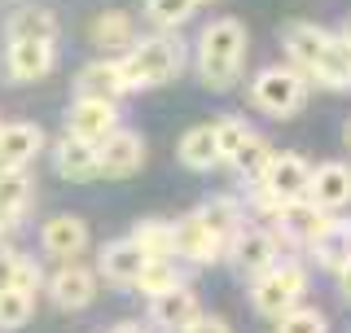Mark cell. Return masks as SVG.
<instances>
[{
	"label": "cell",
	"mask_w": 351,
	"mask_h": 333,
	"mask_svg": "<svg viewBox=\"0 0 351 333\" xmlns=\"http://www.w3.org/2000/svg\"><path fill=\"white\" fill-rule=\"evenodd\" d=\"M259 188L268 197H277V202L307 197V188H312V166H307L299 153H272V162H268V171H263Z\"/></svg>",
	"instance_id": "7"
},
{
	"label": "cell",
	"mask_w": 351,
	"mask_h": 333,
	"mask_svg": "<svg viewBox=\"0 0 351 333\" xmlns=\"http://www.w3.org/2000/svg\"><path fill=\"white\" fill-rule=\"evenodd\" d=\"M277 224H281L285 237L312 246V241L321 237V232L334 224V219H329V210H321L312 197H290V202H281V210H277Z\"/></svg>",
	"instance_id": "11"
},
{
	"label": "cell",
	"mask_w": 351,
	"mask_h": 333,
	"mask_svg": "<svg viewBox=\"0 0 351 333\" xmlns=\"http://www.w3.org/2000/svg\"><path fill=\"white\" fill-rule=\"evenodd\" d=\"M0 290L36 294L40 290V268L31 259H22V254H14V250H0Z\"/></svg>",
	"instance_id": "28"
},
{
	"label": "cell",
	"mask_w": 351,
	"mask_h": 333,
	"mask_svg": "<svg viewBox=\"0 0 351 333\" xmlns=\"http://www.w3.org/2000/svg\"><path fill=\"white\" fill-rule=\"evenodd\" d=\"M233 171L241 175V180H263V171H268V162H272V145L263 136H255V132H250V140L246 145H241L233 158Z\"/></svg>",
	"instance_id": "30"
},
{
	"label": "cell",
	"mask_w": 351,
	"mask_h": 333,
	"mask_svg": "<svg viewBox=\"0 0 351 333\" xmlns=\"http://www.w3.org/2000/svg\"><path fill=\"white\" fill-rule=\"evenodd\" d=\"M75 92L80 97H101V101H119L128 88V75H123V62L114 58H101V62H88L80 71V79H75Z\"/></svg>",
	"instance_id": "14"
},
{
	"label": "cell",
	"mask_w": 351,
	"mask_h": 333,
	"mask_svg": "<svg viewBox=\"0 0 351 333\" xmlns=\"http://www.w3.org/2000/svg\"><path fill=\"white\" fill-rule=\"evenodd\" d=\"M193 9H197L193 0H145V14L158 27H184L193 18Z\"/></svg>",
	"instance_id": "33"
},
{
	"label": "cell",
	"mask_w": 351,
	"mask_h": 333,
	"mask_svg": "<svg viewBox=\"0 0 351 333\" xmlns=\"http://www.w3.org/2000/svg\"><path fill=\"white\" fill-rule=\"evenodd\" d=\"M277 333H329V325L316 307H290L285 316H277Z\"/></svg>",
	"instance_id": "34"
},
{
	"label": "cell",
	"mask_w": 351,
	"mask_h": 333,
	"mask_svg": "<svg viewBox=\"0 0 351 333\" xmlns=\"http://www.w3.org/2000/svg\"><path fill=\"white\" fill-rule=\"evenodd\" d=\"M184 333H233V329H228V320H219V316H197Z\"/></svg>",
	"instance_id": "36"
},
{
	"label": "cell",
	"mask_w": 351,
	"mask_h": 333,
	"mask_svg": "<svg viewBox=\"0 0 351 333\" xmlns=\"http://www.w3.org/2000/svg\"><path fill=\"white\" fill-rule=\"evenodd\" d=\"M250 101L272 119H290L307 106V75L294 66H263L250 84Z\"/></svg>",
	"instance_id": "3"
},
{
	"label": "cell",
	"mask_w": 351,
	"mask_h": 333,
	"mask_svg": "<svg viewBox=\"0 0 351 333\" xmlns=\"http://www.w3.org/2000/svg\"><path fill=\"white\" fill-rule=\"evenodd\" d=\"M176 285H184V281H180V272H176L171 259H145V268L136 276V290L145 298H158V294L176 290Z\"/></svg>",
	"instance_id": "31"
},
{
	"label": "cell",
	"mask_w": 351,
	"mask_h": 333,
	"mask_svg": "<svg viewBox=\"0 0 351 333\" xmlns=\"http://www.w3.org/2000/svg\"><path fill=\"white\" fill-rule=\"evenodd\" d=\"M141 166H145V140H141L136 132L114 127L101 145H97V171H101L106 180H128Z\"/></svg>",
	"instance_id": "5"
},
{
	"label": "cell",
	"mask_w": 351,
	"mask_h": 333,
	"mask_svg": "<svg viewBox=\"0 0 351 333\" xmlns=\"http://www.w3.org/2000/svg\"><path fill=\"white\" fill-rule=\"evenodd\" d=\"M36 312V294H22V290H0V329H22Z\"/></svg>",
	"instance_id": "32"
},
{
	"label": "cell",
	"mask_w": 351,
	"mask_h": 333,
	"mask_svg": "<svg viewBox=\"0 0 351 333\" xmlns=\"http://www.w3.org/2000/svg\"><path fill=\"white\" fill-rule=\"evenodd\" d=\"M132 241L145 250V259H171L176 254V224H167V219H141L132 228Z\"/></svg>",
	"instance_id": "27"
},
{
	"label": "cell",
	"mask_w": 351,
	"mask_h": 333,
	"mask_svg": "<svg viewBox=\"0 0 351 333\" xmlns=\"http://www.w3.org/2000/svg\"><path fill=\"white\" fill-rule=\"evenodd\" d=\"M347 145H351V123H347Z\"/></svg>",
	"instance_id": "40"
},
{
	"label": "cell",
	"mask_w": 351,
	"mask_h": 333,
	"mask_svg": "<svg viewBox=\"0 0 351 333\" xmlns=\"http://www.w3.org/2000/svg\"><path fill=\"white\" fill-rule=\"evenodd\" d=\"M307 197H312L321 210H343V206H351V166H343V162H321L312 171V188H307Z\"/></svg>",
	"instance_id": "17"
},
{
	"label": "cell",
	"mask_w": 351,
	"mask_h": 333,
	"mask_svg": "<svg viewBox=\"0 0 351 333\" xmlns=\"http://www.w3.org/2000/svg\"><path fill=\"white\" fill-rule=\"evenodd\" d=\"M119 62H123L128 88H162L184 71V49L171 36H149V40H136Z\"/></svg>",
	"instance_id": "2"
},
{
	"label": "cell",
	"mask_w": 351,
	"mask_h": 333,
	"mask_svg": "<svg viewBox=\"0 0 351 333\" xmlns=\"http://www.w3.org/2000/svg\"><path fill=\"white\" fill-rule=\"evenodd\" d=\"M312 79H321L325 88H334V92L351 88V44L343 36H329L321 62L312 66Z\"/></svg>",
	"instance_id": "22"
},
{
	"label": "cell",
	"mask_w": 351,
	"mask_h": 333,
	"mask_svg": "<svg viewBox=\"0 0 351 333\" xmlns=\"http://www.w3.org/2000/svg\"><path fill=\"white\" fill-rule=\"evenodd\" d=\"M338 285H343V294L351 298V263H347V268H343V272H338Z\"/></svg>",
	"instance_id": "37"
},
{
	"label": "cell",
	"mask_w": 351,
	"mask_h": 333,
	"mask_svg": "<svg viewBox=\"0 0 351 333\" xmlns=\"http://www.w3.org/2000/svg\"><path fill=\"white\" fill-rule=\"evenodd\" d=\"M53 166H58V175L62 180H93V175H101L97 171V145H88V140L80 136H66L58 140V149H53Z\"/></svg>",
	"instance_id": "20"
},
{
	"label": "cell",
	"mask_w": 351,
	"mask_h": 333,
	"mask_svg": "<svg viewBox=\"0 0 351 333\" xmlns=\"http://www.w3.org/2000/svg\"><path fill=\"white\" fill-rule=\"evenodd\" d=\"M180 162L189 166V171H211L219 166V145H215V123H202V127H189L180 136Z\"/></svg>",
	"instance_id": "23"
},
{
	"label": "cell",
	"mask_w": 351,
	"mask_h": 333,
	"mask_svg": "<svg viewBox=\"0 0 351 333\" xmlns=\"http://www.w3.org/2000/svg\"><path fill=\"white\" fill-rule=\"evenodd\" d=\"M40 246L53 254V259H80V254L88 250V224L80 215H53L49 224H44L40 232Z\"/></svg>",
	"instance_id": "15"
},
{
	"label": "cell",
	"mask_w": 351,
	"mask_h": 333,
	"mask_svg": "<svg viewBox=\"0 0 351 333\" xmlns=\"http://www.w3.org/2000/svg\"><path fill=\"white\" fill-rule=\"evenodd\" d=\"M224 250H228V241L219 237V232L206 228L197 210L176 224V254H180V259H189V263H215Z\"/></svg>",
	"instance_id": "10"
},
{
	"label": "cell",
	"mask_w": 351,
	"mask_h": 333,
	"mask_svg": "<svg viewBox=\"0 0 351 333\" xmlns=\"http://www.w3.org/2000/svg\"><path fill=\"white\" fill-rule=\"evenodd\" d=\"M197 215H202V224L211 232H219L224 241H233L241 232V206L233 202V197H211V202L197 206Z\"/></svg>",
	"instance_id": "29"
},
{
	"label": "cell",
	"mask_w": 351,
	"mask_h": 333,
	"mask_svg": "<svg viewBox=\"0 0 351 333\" xmlns=\"http://www.w3.org/2000/svg\"><path fill=\"white\" fill-rule=\"evenodd\" d=\"M0 127H5V123H0Z\"/></svg>",
	"instance_id": "42"
},
{
	"label": "cell",
	"mask_w": 351,
	"mask_h": 333,
	"mask_svg": "<svg viewBox=\"0 0 351 333\" xmlns=\"http://www.w3.org/2000/svg\"><path fill=\"white\" fill-rule=\"evenodd\" d=\"M5 36L9 40H44V44H53L58 40V18H53V9H44V5H27V9H18V14L9 18Z\"/></svg>",
	"instance_id": "24"
},
{
	"label": "cell",
	"mask_w": 351,
	"mask_h": 333,
	"mask_svg": "<svg viewBox=\"0 0 351 333\" xmlns=\"http://www.w3.org/2000/svg\"><path fill=\"white\" fill-rule=\"evenodd\" d=\"M88 36H93L97 49H132L136 44V31H132V18L123 9H106V14L93 18V27H88Z\"/></svg>",
	"instance_id": "26"
},
{
	"label": "cell",
	"mask_w": 351,
	"mask_h": 333,
	"mask_svg": "<svg viewBox=\"0 0 351 333\" xmlns=\"http://www.w3.org/2000/svg\"><path fill=\"white\" fill-rule=\"evenodd\" d=\"M193 5H211V0H193Z\"/></svg>",
	"instance_id": "41"
},
{
	"label": "cell",
	"mask_w": 351,
	"mask_h": 333,
	"mask_svg": "<svg viewBox=\"0 0 351 333\" xmlns=\"http://www.w3.org/2000/svg\"><path fill=\"white\" fill-rule=\"evenodd\" d=\"M149 316H154V325H158V329L184 333V329H189L197 316H202V307H197V294L189 290V285H176V290H167V294H158V298H154Z\"/></svg>",
	"instance_id": "16"
},
{
	"label": "cell",
	"mask_w": 351,
	"mask_h": 333,
	"mask_svg": "<svg viewBox=\"0 0 351 333\" xmlns=\"http://www.w3.org/2000/svg\"><path fill=\"white\" fill-rule=\"evenodd\" d=\"M246 140H250L246 119H233V114H228V119H219V123H215V145H219V158H224V162L233 158Z\"/></svg>",
	"instance_id": "35"
},
{
	"label": "cell",
	"mask_w": 351,
	"mask_h": 333,
	"mask_svg": "<svg viewBox=\"0 0 351 333\" xmlns=\"http://www.w3.org/2000/svg\"><path fill=\"white\" fill-rule=\"evenodd\" d=\"M110 333H145V329H141V325H132V320H123V325H114Z\"/></svg>",
	"instance_id": "38"
},
{
	"label": "cell",
	"mask_w": 351,
	"mask_h": 333,
	"mask_svg": "<svg viewBox=\"0 0 351 333\" xmlns=\"http://www.w3.org/2000/svg\"><path fill=\"white\" fill-rule=\"evenodd\" d=\"M228 254H233V263L241 272L259 276L277 263V237H272L268 228H241L237 237L228 241Z\"/></svg>",
	"instance_id": "12"
},
{
	"label": "cell",
	"mask_w": 351,
	"mask_h": 333,
	"mask_svg": "<svg viewBox=\"0 0 351 333\" xmlns=\"http://www.w3.org/2000/svg\"><path fill=\"white\" fill-rule=\"evenodd\" d=\"M281 44H285V53H290L294 71L312 75V66L321 62V53L329 44V31H321L316 22H290V27L281 31Z\"/></svg>",
	"instance_id": "18"
},
{
	"label": "cell",
	"mask_w": 351,
	"mask_h": 333,
	"mask_svg": "<svg viewBox=\"0 0 351 333\" xmlns=\"http://www.w3.org/2000/svg\"><path fill=\"white\" fill-rule=\"evenodd\" d=\"M49 294L62 312H84L88 303L97 298V272L84 268V263H62L49 281Z\"/></svg>",
	"instance_id": "9"
},
{
	"label": "cell",
	"mask_w": 351,
	"mask_h": 333,
	"mask_svg": "<svg viewBox=\"0 0 351 333\" xmlns=\"http://www.w3.org/2000/svg\"><path fill=\"white\" fill-rule=\"evenodd\" d=\"M312 254L325 272H343L351 263V219H334V224L312 241Z\"/></svg>",
	"instance_id": "21"
},
{
	"label": "cell",
	"mask_w": 351,
	"mask_h": 333,
	"mask_svg": "<svg viewBox=\"0 0 351 333\" xmlns=\"http://www.w3.org/2000/svg\"><path fill=\"white\" fill-rule=\"evenodd\" d=\"M44 149V132L36 123H5L0 127V171H27Z\"/></svg>",
	"instance_id": "13"
},
{
	"label": "cell",
	"mask_w": 351,
	"mask_h": 333,
	"mask_svg": "<svg viewBox=\"0 0 351 333\" xmlns=\"http://www.w3.org/2000/svg\"><path fill=\"white\" fill-rule=\"evenodd\" d=\"M58 66V53H53V44L44 40H9L5 49V75L14 84H36L44 75Z\"/></svg>",
	"instance_id": "8"
},
{
	"label": "cell",
	"mask_w": 351,
	"mask_h": 333,
	"mask_svg": "<svg viewBox=\"0 0 351 333\" xmlns=\"http://www.w3.org/2000/svg\"><path fill=\"white\" fill-rule=\"evenodd\" d=\"M31 202L27 171H0V228H18Z\"/></svg>",
	"instance_id": "25"
},
{
	"label": "cell",
	"mask_w": 351,
	"mask_h": 333,
	"mask_svg": "<svg viewBox=\"0 0 351 333\" xmlns=\"http://www.w3.org/2000/svg\"><path fill=\"white\" fill-rule=\"evenodd\" d=\"M141 268H145V250H141L132 237H128V241H110V246H101L97 272H101L110 285H136Z\"/></svg>",
	"instance_id": "19"
},
{
	"label": "cell",
	"mask_w": 351,
	"mask_h": 333,
	"mask_svg": "<svg viewBox=\"0 0 351 333\" xmlns=\"http://www.w3.org/2000/svg\"><path fill=\"white\" fill-rule=\"evenodd\" d=\"M307 290V272L299 268V263H272L268 272L255 276V290H250V298H255V312L259 316H285L290 307H299V298Z\"/></svg>",
	"instance_id": "4"
},
{
	"label": "cell",
	"mask_w": 351,
	"mask_h": 333,
	"mask_svg": "<svg viewBox=\"0 0 351 333\" xmlns=\"http://www.w3.org/2000/svg\"><path fill=\"white\" fill-rule=\"evenodd\" d=\"M338 36H343V40H347V44H351V18H347V22H343V31H338Z\"/></svg>",
	"instance_id": "39"
},
{
	"label": "cell",
	"mask_w": 351,
	"mask_h": 333,
	"mask_svg": "<svg viewBox=\"0 0 351 333\" xmlns=\"http://www.w3.org/2000/svg\"><path fill=\"white\" fill-rule=\"evenodd\" d=\"M246 71V27L237 18H215L197 36V75L206 88L228 92Z\"/></svg>",
	"instance_id": "1"
},
{
	"label": "cell",
	"mask_w": 351,
	"mask_h": 333,
	"mask_svg": "<svg viewBox=\"0 0 351 333\" xmlns=\"http://www.w3.org/2000/svg\"><path fill=\"white\" fill-rule=\"evenodd\" d=\"M114 127H119V110L114 101H101V97H75L71 114H66V132L88 140V145H101Z\"/></svg>",
	"instance_id": "6"
}]
</instances>
